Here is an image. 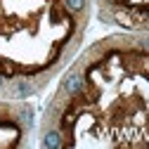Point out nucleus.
<instances>
[{
	"instance_id": "7ed1b4c3",
	"label": "nucleus",
	"mask_w": 149,
	"mask_h": 149,
	"mask_svg": "<svg viewBox=\"0 0 149 149\" xmlns=\"http://www.w3.org/2000/svg\"><path fill=\"white\" fill-rule=\"evenodd\" d=\"M43 147L45 149H62L64 147V140H62V135L57 133V130H50V133L43 135Z\"/></svg>"
},
{
	"instance_id": "20e7f679",
	"label": "nucleus",
	"mask_w": 149,
	"mask_h": 149,
	"mask_svg": "<svg viewBox=\"0 0 149 149\" xmlns=\"http://www.w3.org/2000/svg\"><path fill=\"white\" fill-rule=\"evenodd\" d=\"M64 7L69 12H83L85 10V0H64Z\"/></svg>"
},
{
	"instance_id": "f257e3e1",
	"label": "nucleus",
	"mask_w": 149,
	"mask_h": 149,
	"mask_svg": "<svg viewBox=\"0 0 149 149\" xmlns=\"http://www.w3.org/2000/svg\"><path fill=\"white\" fill-rule=\"evenodd\" d=\"M36 92V88L29 83V81H14L12 83V88H10V95L14 97V100H24V97H31Z\"/></svg>"
},
{
	"instance_id": "423d86ee",
	"label": "nucleus",
	"mask_w": 149,
	"mask_h": 149,
	"mask_svg": "<svg viewBox=\"0 0 149 149\" xmlns=\"http://www.w3.org/2000/svg\"><path fill=\"white\" fill-rule=\"evenodd\" d=\"M3 85H5V76H0V90H3Z\"/></svg>"
},
{
	"instance_id": "f03ea898",
	"label": "nucleus",
	"mask_w": 149,
	"mask_h": 149,
	"mask_svg": "<svg viewBox=\"0 0 149 149\" xmlns=\"http://www.w3.org/2000/svg\"><path fill=\"white\" fill-rule=\"evenodd\" d=\"M83 85H85V81H83L81 73H69V76L64 78V92L66 95H78V92L83 90Z\"/></svg>"
},
{
	"instance_id": "39448f33",
	"label": "nucleus",
	"mask_w": 149,
	"mask_h": 149,
	"mask_svg": "<svg viewBox=\"0 0 149 149\" xmlns=\"http://www.w3.org/2000/svg\"><path fill=\"white\" fill-rule=\"evenodd\" d=\"M140 45H142V47H144V50L149 52V36H147V38H142V40H140Z\"/></svg>"
}]
</instances>
